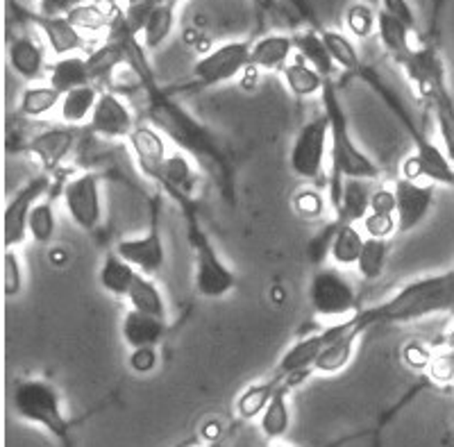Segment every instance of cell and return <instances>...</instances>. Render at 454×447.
I'll list each match as a JSON object with an SVG mask.
<instances>
[{
  "instance_id": "1",
  "label": "cell",
  "mask_w": 454,
  "mask_h": 447,
  "mask_svg": "<svg viewBox=\"0 0 454 447\" xmlns=\"http://www.w3.org/2000/svg\"><path fill=\"white\" fill-rule=\"evenodd\" d=\"M109 36H119L128 51V68H132L139 77L141 89L145 96V123L160 129L170 144L189 154L192 160L212 170L216 182L221 184L223 196L230 205H234L237 189H234V166L230 154L223 148L221 139L214 129L207 128L200 119H196L182 103H177L166 89L160 87L155 73L150 68L145 46L141 36L137 35L125 21V12L121 10L114 16L112 26L107 30Z\"/></svg>"
},
{
  "instance_id": "2",
  "label": "cell",
  "mask_w": 454,
  "mask_h": 447,
  "mask_svg": "<svg viewBox=\"0 0 454 447\" xmlns=\"http://www.w3.org/2000/svg\"><path fill=\"white\" fill-rule=\"evenodd\" d=\"M454 311V268L443 273L425 275L400 286L395 294L375 307L362 309L368 329L377 325L416 323L427 316L452 314Z\"/></svg>"
},
{
  "instance_id": "3",
  "label": "cell",
  "mask_w": 454,
  "mask_h": 447,
  "mask_svg": "<svg viewBox=\"0 0 454 447\" xmlns=\"http://www.w3.org/2000/svg\"><path fill=\"white\" fill-rule=\"evenodd\" d=\"M320 103H323V114L330 121V166L332 175L327 184H330V202L332 209L339 202L340 189H343V180L348 177H356V180H380L382 177V169L372 160L371 154L364 153V148L355 141L350 128V119L343 107L336 91V84L332 82V77L325 80V87L320 93Z\"/></svg>"
},
{
  "instance_id": "4",
  "label": "cell",
  "mask_w": 454,
  "mask_h": 447,
  "mask_svg": "<svg viewBox=\"0 0 454 447\" xmlns=\"http://www.w3.org/2000/svg\"><path fill=\"white\" fill-rule=\"evenodd\" d=\"M403 71L407 73L409 82L413 84L427 109L432 112L434 123L439 129V144L454 166V98L445 77V64L441 52L425 43L413 51Z\"/></svg>"
},
{
  "instance_id": "5",
  "label": "cell",
  "mask_w": 454,
  "mask_h": 447,
  "mask_svg": "<svg viewBox=\"0 0 454 447\" xmlns=\"http://www.w3.org/2000/svg\"><path fill=\"white\" fill-rule=\"evenodd\" d=\"M186 225V239L193 252V282L200 298L221 300L239 286V278L232 266L221 257L216 243L205 230L198 211L196 198H182L176 202Z\"/></svg>"
},
{
  "instance_id": "6",
  "label": "cell",
  "mask_w": 454,
  "mask_h": 447,
  "mask_svg": "<svg viewBox=\"0 0 454 447\" xmlns=\"http://www.w3.org/2000/svg\"><path fill=\"white\" fill-rule=\"evenodd\" d=\"M12 406L21 420L42 427L64 447H73V425L64 412L62 396L51 381L39 377L19 380L12 388Z\"/></svg>"
},
{
  "instance_id": "7",
  "label": "cell",
  "mask_w": 454,
  "mask_h": 447,
  "mask_svg": "<svg viewBox=\"0 0 454 447\" xmlns=\"http://www.w3.org/2000/svg\"><path fill=\"white\" fill-rule=\"evenodd\" d=\"M330 157V121L325 114L307 121L295 134L289 150V169L305 182L325 180V164Z\"/></svg>"
},
{
  "instance_id": "8",
  "label": "cell",
  "mask_w": 454,
  "mask_h": 447,
  "mask_svg": "<svg viewBox=\"0 0 454 447\" xmlns=\"http://www.w3.org/2000/svg\"><path fill=\"white\" fill-rule=\"evenodd\" d=\"M309 304L314 314L327 320H346L362 311L355 288L336 268L320 266L309 282Z\"/></svg>"
},
{
  "instance_id": "9",
  "label": "cell",
  "mask_w": 454,
  "mask_h": 447,
  "mask_svg": "<svg viewBox=\"0 0 454 447\" xmlns=\"http://www.w3.org/2000/svg\"><path fill=\"white\" fill-rule=\"evenodd\" d=\"M100 173L84 170L73 175L62 184V202L68 218L82 231H96L103 225L105 202Z\"/></svg>"
},
{
  "instance_id": "10",
  "label": "cell",
  "mask_w": 454,
  "mask_h": 447,
  "mask_svg": "<svg viewBox=\"0 0 454 447\" xmlns=\"http://www.w3.org/2000/svg\"><path fill=\"white\" fill-rule=\"evenodd\" d=\"M52 182H55V175L42 170V173L32 175L30 180L19 186L14 196L10 198V202L5 207V218H3V241H5V250H19L30 239V234H27L30 214L36 202L43 200L51 193Z\"/></svg>"
},
{
  "instance_id": "11",
  "label": "cell",
  "mask_w": 454,
  "mask_h": 447,
  "mask_svg": "<svg viewBox=\"0 0 454 447\" xmlns=\"http://www.w3.org/2000/svg\"><path fill=\"white\" fill-rule=\"evenodd\" d=\"M250 42H230L202 55L192 71V82L198 89L225 84L250 68Z\"/></svg>"
},
{
  "instance_id": "12",
  "label": "cell",
  "mask_w": 454,
  "mask_h": 447,
  "mask_svg": "<svg viewBox=\"0 0 454 447\" xmlns=\"http://www.w3.org/2000/svg\"><path fill=\"white\" fill-rule=\"evenodd\" d=\"M114 252L132 263L139 273L150 275V278H157L161 273V268L166 266V246L160 230V198L153 200L148 231L135 239H121L114 246Z\"/></svg>"
},
{
  "instance_id": "13",
  "label": "cell",
  "mask_w": 454,
  "mask_h": 447,
  "mask_svg": "<svg viewBox=\"0 0 454 447\" xmlns=\"http://www.w3.org/2000/svg\"><path fill=\"white\" fill-rule=\"evenodd\" d=\"M403 177L454 189L452 161L445 154L443 145L429 139L427 134L413 141V153L403 161Z\"/></svg>"
},
{
  "instance_id": "14",
  "label": "cell",
  "mask_w": 454,
  "mask_h": 447,
  "mask_svg": "<svg viewBox=\"0 0 454 447\" xmlns=\"http://www.w3.org/2000/svg\"><path fill=\"white\" fill-rule=\"evenodd\" d=\"M368 332V325L364 323L362 311L355 314L352 318L340 320L334 325V334L330 343L323 348L314 364V371L320 375H336V372L346 371L348 365L355 359V349L359 339Z\"/></svg>"
},
{
  "instance_id": "15",
  "label": "cell",
  "mask_w": 454,
  "mask_h": 447,
  "mask_svg": "<svg viewBox=\"0 0 454 447\" xmlns=\"http://www.w3.org/2000/svg\"><path fill=\"white\" fill-rule=\"evenodd\" d=\"M75 144H78V128L64 125V128H48L32 134L30 139L23 141L16 150L32 154L39 161L42 170L57 175L62 170L64 161L73 153Z\"/></svg>"
},
{
  "instance_id": "16",
  "label": "cell",
  "mask_w": 454,
  "mask_h": 447,
  "mask_svg": "<svg viewBox=\"0 0 454 447\" xmlns=\"http://www.w3.org/2000/svg\"><path fill=\"white\" fill-rule=\"evenodd\" d=\"M137 116L128 103L121 98L119 93L103 91L100 93L96 109H93L91 119H89L87 128L89 132L96 137H103L107 141H121L129 139L132 132L137 129Z\"/></svg>"
},
{
  "instance_id": "17",
  "label": "cell",
  "mask_w": 454,
  "mask_h": 447,
  "mask_svg": "<svg viewBox=\"0 0 454 447\" xmlns=\"http://www.w3.org/2000/svg\"><path fill=\"white\" fill-rule=\"evenodd\" d=\"M393 191H395L397 200V231L409 234L419 225H423L425 218L429 216L434 200H436V184L409 180V177H397Z\"/></svg>"
},
{
  "instance_id": "18",
  "label": "cell",
  "mask_w": 454,
  "mask_h": 447,
  "mask_svg": "<svg viewBox=\"0 0 454 447\" xmlns=\"http://www.w3.org/2000/svg\"><path fill=\"white\" fill-rule=\"evenodd\" d=\"M150 182H153L157 189H161V193H164L166 198L177 202L180 198H196L200 177H198L189 154H184L182 150H170L168 157L164 160V164H161L160 170L150 177Z\"/></svg>"
},
{
  "instance_id": "19",
  "label": "cell",
  "mask_w": 454,
  "mask_h": 447,
  "mask_svg": "<svg viewBox=\"0 0 454 447\" xmlns=\"http://www.w3.org/2000/svg\"><path fill=\"white\" fill-rule=\"evenodd\" d=\"M332 334H334V325L318 334L302 336V339L295 341L286 352L282 355V359L275 365L273 377H278L279 381H298L300 377L307 375L309 371H314V364L318 359V355L323 352L327 343H330Z\"/></svg>"
},
{
  "instance_id": "20",
  "label": "cell",
  "mask_w": 454,
  "mask_h": 447,
  "mask_svg": "<svg viewBox=\"0 0 454 447\" xmlns=\"http://www.w3.org/2000/svg\"><path fill=\"white\" fill-rule=\"evenodd\" d=\"M19 14H21L27 23H32L36 30L42 32L48 48H51L57 57H68L87 46V36H84L78 27L73 26V21L68 16H43L39 14V12L21 10H19Z\"/></svg>"
},
{
  "instance_id": "21",
  "label": "cell",
  "mask_w": 454,
  "mask_h": 447,
  "mask_svg": "<svg viewBox=\"0 0 454 447\" xmlns=\"http://www.w3.org/2000/svg\"><path fill=\"white\" fill-rule=\"evenodd\" d=\"M7 62L14 71L16 77H21L23 82H35L48 75L46 52L39 39L32 35H16L10 36L7 42Z\"/></svg>"
},
{
  "instance_id": "22",
  "label": "cell",
  "mask_w": 454,
  "mask_h": 447,
  "mask_svg": "<svg viewBox=\"0 0 454 447\" xmlns=\"http://www.w3.org/2000/svg\"><path fill=\"white\" fill-rule=\"evenodd\" d=\"M166 141L168 139H166L164 134L157 128H153L150 123L137 125V129L128 139L129 148H132V157H135L137 166H139V170L148 180L160 170V166L168 157L170 150L166 145Z\"/></svg>"
},
{
  "instance_id": "23",
  "label": "cell",
  "mask_w": 454,
  "mask_h": 447,
  "mask_svg": "<svg viewBox=\"0 0 454 447\" xmlns=\"http://www.w3.org/2000/svg\"><path fill=\"white\" fill-rule=\"evenodd\" d=\"M168 334L166 318L141 314L135 309H128V314L121 320V339L129 349L157 348Z\"/></svg>"
},
{
  "instance_id": "24",
  "label": "cell",
  "mask_w": 454,
  "mask_h": 447,
  "mask_svg": "<svg viewBox=\"0 0 454 447\" xmlns=\"http://www.w3.org/2000/svg\"><path fill=\"white\" fill-rule=\"evenodd\" d=\"M416 32V27L409 26L407 21H403L400 16H393L391 12L380 10L377 12V35H380V42H382L384 51L395 59L400 67L409 62V57L413 55L416 48L411 46V35Z\"/></svg>"
},
{
  "instance_id": "25",
  "label": "cell",
  "mask_w": 454,
  "mask_h": 447,
  "mask_svg": "<svg viewBox=\"0 0 454 447\" xmlns=\"http://www.w3.org/2000/svg\"><path fill=\"white\" fill-rule=\"evenodd\" d=\"M294 52V35H266L253 43V51H250V68L284 71L291 64L289 59Z\"/></svg>"
},
{
  "instance_id": "26",
  "label": "cell",
  "mask_w": 454,
  "mask_h": 447,
  "mask_svg": "<svg viewBox=\"0 0 454 447\" xmlns=\"http://www.w3.org/2000/svg\"><path fill=\"white\" fill-rule=\"evenodd\" d=\"M371 198L372 191L368 189L366 180H356V177L343 180L340 198L334 205V221L348 225L362 223L371 214Z\"/></svg>"
},
{
  "instance_id": "27",
  "label": "cell",
  "mask_w": 454,
  "mask_h": 447,
  "mask_svg": "<svg viewBox=\"0 0 454 447\" xmlns=\"http://www.w3.org/2000/svg\"><path fill=\"white\" fill-rule=\"evenodd\" d=\"M137 275H139V271L112 250L105 255L103 263H100L98 284L107 295H112L116 300H125L132 284H135Z\"/></svg>"
},
{
  "instance_id": "28",
  "label": "cell",
  "mask_w": 454,
  "mask_h": 447,
  "mask_svg": "<svg viewBox=\"0 0 454 447\" xmlns=\"http://www.w3.org/2000/svg\"><path fill=\"white\" fill-rule=\"evenodd\" d=\"M291 388H294L291 381L279 384L275 396L270 397L269 406H266L262 416H259V429H262V434L269 438L270 443L284 438L291 429V406H289Z\"/></svg>"
},
{
  "instance_id": "29",
  "label": "cell",
  "mask_w": 454,
  "mask_h": 447,
  "mask_svg": "<svg viewBox=\"0 0 454 447\" xmlns=\"http://www.w3.org/2000/svg\"><path fill=\"white\" fill-rule=\"evenodd\" d=\"M128 67V51L125 43L121 42L119 36H109L103 46L93 48L87 55V67L91 73V82L98 87V82H107L112 80L114 73L119 67Z\"/></svg>"
},
{
  "instance_id": "30",
  "label": "cell",
  "mask_w": 454,
  "mask_h": 447,
  "mask_svg": "<svg viewBox=\"0 0 454 447\" xmlns=\"http://www.w3.org/2000/svg\"><path fill=\"white\" fill-rule=\"evenodd\" d=\"M100 89L96 84H84V87L73 89V91L64 93L62 103H59V119L68 128H80L82 123H89L91 119L96 103L100 98Z\"/></svg>"
},
{
  "instance_id": "31",
  "label": "cell",
  "mask_w": 454,
  "mask_h": 447,
  "mask_svg": "<svg viewBox=\"0 0 454 447\" xmlns=\"http://www.w3.org/2000/svg\"><path fill=\"white\" fill-rule=\"evenodd\" d=\"M48 84L55 87L62 96L73 91V89L84 87V84H93L91 73H89L87 67V57H59L52 67H48Z\"/></svg>"
},
{
  "instance_id": "32",
  "label": "cell",
  "mask_w": 454,
  "mask_h": 447,
  "mask_svg": "<svg viewBox=\"0 0 454 447\" xmlns=\"http://www.w3.org/2000/svg\"><path fill=\"white\" fill-rule=\"evenodd\" d=\"M177 3L180 0H166V3H160L148 12L144 32H141V42H144L145 51H157L168 39L173 27H176Z\"/></svg>"
},
{
  "instance_id": "33",
  "label": "cell",
  "mask_w": 454,
  "mask_h": 447,
  "mask_svg": "<svg viewBox=\"0 0 454 447\" xmlns=\"http://www.w3.org/2000/svg\"><path fill=\"white\" fill-rule=\"evenodd\" d=\"M125 300H128L129 309L141 311V314L157 316V318H166V316H168L166 314L164 294H161V288L157 286L155 278H150V275H137L135 284H132V288H129V294Z\"/></svg>"
},
{
  "instance_id": "34",
  "label": "cell",
  "mask_w": 454,
  "mask_h": 447,
  "mask_svg": "<svg viewBox=\"0 0 454 447\" xmlns=\"http://www.w3.org/2000/svg\"><path fill=\"white\" fill-rule=\"evenodd\" d=\"M295 52L298 57H302L307 64L316 68L323 77H332L336 71V64L332 59L330 51H327L325 42H323V35L316 30H305V32H295L294 35Z\"/></svg>"
},
{
  "instance_id": "35",
  "label": "cell",
  "mask_w": 454,
  "mask_h": 447,
  "mask_svg": "<svg viewBox=\"0 0 454 447\" xmlns=\"http://www.w3.org/2000/svg\"><path fill=\"white\" fill-rule=\"evenodd\" d=\"M284 82L294 96L298 98H311V96H320L323 87H325L327 77L320 75L311 64H307L302 57H298L295 62H291L289 67L282 71Z\"/></svg>"
},
{
  "instance_id": "36",
  "label": "cell",
  "mask_w": 454,
  "mask_h": 447,
  "mask_svg": "<svg viewBox=\"0 0 454 447\" xmlns=\"http://www.w3.org/2000/svg\"><path fill=\"white\" fill-rule=\"evenodd\" d=\"M279 381L278 377H269V380L257 381V384H250L246 391L239 396L237 400V413L243 418V420H254L263 413V409L269 406L270 397L275 396V391L279 388Z\"/></svg>"
},
{
  "instance_id": "37",
  "label": "cell",
  "mask_w": 454,
  "mask_h": 447,
  "mask_svg": "<svg viewBox=\"0 0 454 447\" xmlns=\"http://www.w3.org/2000/svg\"><path fill=\"white\" fill-rule=\"evenodd\" d=\"M364 241H366V239L362 237V231L356 230V225L339 223L330 250L332 262H334L336 266H356V259L362 255Z\"/></svg>"
},
{
  "instance_id": "38",
  "label": "cell",
  "mask_w": 454,
  "mask_h": 447,
  "mask_svg": "<svg viewBox=\"0 0 454 447\" xmlns=\"http://www.w3.org/2000/svg\"><path fill=\"white\" fill-rule=\"evenodd\" d=\"M62 103V93L57 91L51 84H32L21 93V103H19V112L26 119H43L46 114L59 107Z\"/></svg>"
},
{
  "instance_id": "39",
  "label": "cell",
  "mask_w": 454,
  "mask_h": 447,
  "mask_svg": "<svg viewBox=\"0 0 454 447\" xmlns=\"http://www.w3.org/2000/svg\"><path fill=\"white\" fill-rule=\"evenodd\" d=\"M388 263V239H371L364 241L362 255L356 259V271L366 282L380 279Z\"/></svg>"
},
{
  "instance_id": "40",
  "label": "cell",
  "mask_w": 454,
  "mask_h": 447,
  "mask_svg": "<svg viewBox=\"0 0 454 447\" xmlns=\"http://www.w3.org/2000/svg\"><path fill=\"white\" fill-rule=\"evenodd\" d=\"M320 35H323V42H325L327 51H330L336 67L343 68V71L350 73V75H355V73L364 67L362 57L356 52L355 43H352L346 35H340V32L336 30H323Z\"/></svg>"
},
{
  "instance_id": "41",
  "label": "cell",
  "mask_w": 454,
  "mask_h": 447,
  "mask_svg": "<svg viewBox=\"0 0 454 447\" xmlns=\"http://www.w3.org/2000/svg\"><path fill=\"white\" fill-rule=\"evenodd\" d=\"M27 234L36 246H48V243L55 241L57 218L52 200L43 198V200L36 202L30 214V221H27Z\"/></svg>"
},
{
  "instance_id": "42",
  "label": "cell",
  "mask_w": 454,
  "mask_h": 447,
  "mask_svg": "<svg viewBox=\"0 0 454 447\" xmlns=\"http://www.w3.org/2000/svg\"><path fill=\"white\" fill-rule=\"evenodd\" d=\"M3 284H5L7 298H19L26 288V268L19 250H5L3 262Z\"/></svg>"
},
{
  "instance_id": "43",
  "label": "cell",
  "mask_w": 454,
  "mask_h": 447,
  "mask_svg": "<svg viewBox=\"0 0 454 447\" xmlns=\"http://www.w3.org/2000/svg\"><path fill=\"white\" fill-rule=\"evenodd\" d=\"M291 205H294L295 214L305 218V221H318L325 214V196L314 186L300 189L294 200H291Z\"/></svg>"
},
{
  "instance_id": "44",
  "label": "cell",
  "mask_w": 454,
  "mask_h": 447,
  "mask_svg": "<svg viewBox=\"0 0 454 447\" xmlns=\"http://www.w3.org/2000/svg\"><path fill=\"white\" fill-rule=\"evenodd\" d=\"M346 23L356 39H366L372 30H377V14L366 3H356L346 12Z\"/></svg>"
},
{
  "instance_id": "45",
  "label": "cell",
  "mask_w": 454,
  "mask_h": 447,
  "mask_svg": "<svg viewBox=\"0 0 454 447\" xmlns=\"http://www.w3.org/2000/svg\"><path fill=\"white\" fill-rule=\"evenodd\" d=\"M429 372L436 381H452L454 380V327L450 329L445 339V349L441 355H434Z\"/></svg>"
},
{
  "instance_id": "46",
  "label": "cell",
  "mask_w": 454,
  "mask_h": 447,
  "mask_svg": "<svg viewBox=\"0 0 454 447\" xmlns=\"http://www.w3.org/2000/svg\"><path fill=\"white\" fill-rule=\"evenodd\" d=\"M364 230L371 239H388L397 231V218L388 216V214H375L371 211L366 218H364Z\"/></svg>"
},
{
  "instance_id": "47",
  "label": "cell",
  "mask_w": 454,
  "mask_h": 447,
  "mask_svg": "<svg viewBox=\"0 0 454 447\" xmlns=\"http://www.w3.org/2000/svg\"><path fill=\"white\" fill-rule=\"evenodd\" d=\"M129 368L139 375H148L157 368L160 364V355H157V348H139V349H129L128 357Z\"/></svg>"
},
{
  "instance_id": "48",
  "label": "cell",
  "mask_w": 454,
  "mask_h": 447,
  "mask_svg": "<svg viewBox=\"0 0 454 447\" xmlns=\"http://www.w3.org/2000/svg\"><path fill=\"white\" fill-rule=\"evenodd\" d=\"M89 0H39V14L43 16H68L78 7L87 5Z\"/></svg>"
},
{
  "instance_id": "49",
  "label": "cell",
  "mask_w": 454,
  "mask_h": 447,
  "mask_svg": "<svg viewBox=\"0 0 454 447\" xmlns=\"http://www.w3.org/2000/svg\"><path fill=\"white\" fill-rule=\"evenodd\" d=\"M371 211H375V214H388V216H395V211H397L395 191L384 189V186L382 189L372 191Z\"/></svg>"
},
{
  "instance_id": "50",
  "label": "cell",
  "mask_w": 454,
  "mask_h": 447,
  "mask_svg": "<svg viewBox=\"0 0 454 447\" xmlns=\"http://www.w3.org/2000/svg\"><path fill=\"white\" fill-rule=\"evenodd\" d=\"M434 355L427 348H423L420 343H411L404 348V361H407L411 368H429L432 365Z\"/></svg>"
},
{
  "instance_id": "51",
  "label": "cell",
  "mask_w": 454,
  "mask_h": 447,
  "mask_svg": "<svg viewBox=\"0 0 454 447\" xmlns=\"http://www.w3.org/2000/svg\"><path fill=\"white\" fill-rule=\"evenodd\" d=\"M380 3H382L384 12H391L393 16H400L403 21H407L409 26L416 27V16H413L409 0H380Z\"/></svg>"
},
{
  "instance_id": "52",
  "label": "cell",
  "mask_w": 454,
  "mask_h": 447,
  "mask_svg": "<svg viewBox=\"0 0 454 447\" xmlns=\"http://www.w3.org/2000/svg\"><path fill=\"white\" fill-rule=\"evenodd\" d=\"M262 10H275V0H254Z\"/></svg>"
},
{
  "instance_id": "53",
  "label": "cell",
  "mask_w": 454,
  "mask_h": 447,
  "mask_svg": "<svg viewBox=\"0 0 454 447\" xmlns=\"http://www.w3.org/2000/svg\"><path fill=\"white\" fill-rule=\"evenodd\" d=\"M270 447H282V445H270Z\"/></svg>"
},
{
  "instance_id": "54",
  "label": "cell",
  "mask_w": 454,
  "mask_h": 447,
  "mask_svg": "<svg viewBox=\"0 0 454 447\" xmlns=\"http://www.w3.org/2000/svg\"><path fill=\"white\" fill-rule=\"evenodd\" d=\"M36 3H39V0H36Z\"/></svg>"
},
{
  "instance_id": "55",
  "label": "cell",
  "mask_w": 454,
  "mask_h": 447,
  "mask_svg": "<svg viewBox=\"0 0 454 447\" xmlns=\"http://www.w3.org/2000/svg\"><path fill=\"white\" fill-rule=\"evenodd\" d=\"M452 268H454V266H452Z\"/></svg>"
}]
</instances>
